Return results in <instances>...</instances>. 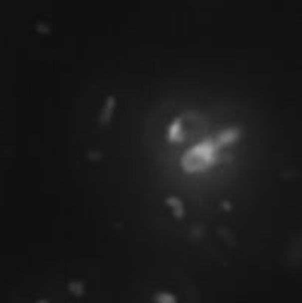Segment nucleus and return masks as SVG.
Instances as JSON below:
<instances>
[{"mask_svg":"<svg viewBox=\"0 0 302 303\" xmlns=\"http://www.w3.org/2000/svg\"><path fill=\"white\" fill-rule=\"evenodd\" d=\"M219 147L214 140H205L188 149L181 158V165L187 173H201L217 162Z\"/></svg>","mask_w":302,"mask_h":303,"instance_id":"1","label":"nucleus"},{"mask_svg":"<svg viewBox=\"0 0 302 303\" xmlns=\"http://www.w3.org/2000/svg\"><path fill=\"white\" fill-rule=\"evenodd\" d=\"M242 134L243 131L239 128V126H234V128H228L222 132L217 134L214 143L219 149H223V147H228V146H233L236 143H239V140L242 138Z\"/></svg>","mask_w":302,"mask_h":303,"instance_id":"2","label":"nucleus"},{"mask_svg":"<svg viewBox=\"0 0 302 303\" xmlns=\"http://www.w3.org/2000/svg\"><path fill=\"white\" fill-rule=\"evenodd\" d=\"M116 109H117V97L114 94H109L106 96L105 102H103V106L99 112V125L100 126H108L112 120V117H114L116 114Z\"/></svg>","mask_w":302,"mask_h":303,"instance_id":"3","label":"nucleus"},{"mask_svg":"<svg viewBox=\"0 0 302 303\" xmlns=\"http://www.w3.org/2000/svg\"><path fill=\"white\" fill-rule=\"evenodd\" d=\"M164 202L170 208L172 215L175 217V220H178V221L184 220V217H185V205L178 196H167Z\"/></svg>","mask_w":302,"mask_h":303,"instance_id":"4","label":"nucleus"},{"mask_svg":"<svg viewBox=\"0 0 302 303\" xmlns=\"http://www.w3.org/2000/svg\"><path fill=\"white\" fill-rule=\"evenodd\" d=\"M167 140L170 143H181L184 140V129H182V117H176L169 129H167Z\"/></svg>","mask_w":302,"mask_h":303,"instance_id":"5","label":"nucleus"},{"mask_svg":"<svg viewBox=\"0 0 302 303\" xmlns=\"http://www.w3.org/2000/svg\"><path fill=\"white\" fill-rule=\"evenodd\" d=\"M67 290L70 294H73L74 297H82L87 291L85 288V284L79 279H71L67 282Z\"/></svg>","mask_w":302,"mask_h":303,"instance_id":"6","label":"nucleus"},{"mask_svg":"<svg viewBox=\"0 0 302 303\" xmlns=\"http://www.w3.org/2000/svg\"><path fill=\"white\" fill-rule=\"evenodd\" d=\"M154 302L155 303H178V299L172 293L161 291V293H155L154 294Z\"/></svg>","mask_w":302,"mask_h":303,"instance_id":"7","label":"nucleus"},{"mask_svg":"<svg viewBox=\"0 0 302 303\" xmlns=\"http://www.w3.org/2000/svg\"><path fill=\"white\" fill-rule=\"evenodd\" d=\"M35 30L40 35H50L52 33V26L46 21H38L35 24Z\"/></svg>","mask_w":302,"mask_h":303,"instance_id":"8","label":"nucleus"},{"mask_svg":"<svg viewBox=\"0 0 302 303\" xmlns=\"http://www.w3.org/2000/svg\"><path fill=\"white\" fill-rule=\"evenodd\" d=\"M88 159H91V161H99V159H100V153H99V152H96V150H91L90 153H88Z\"/></svg>","mask_w":302,"mask_h":303,"instance_id":"9","label":"nucleus"},{"mask_svg":"<svg viewBox=\"0 0 302 303\" xmlns=\"http://www.w3.org/2000/svg\"><path fill=\"white\" fill-rule=\"evenodd\" d=\"M220 206H222L226 212H230V211L233 209V205L230 203V200H223V202L220 203Z\"/></svg>","mask_w":302,"mask_h":303,"instance_id":"10","label":"nucleus"},{"mask_svg":"<svg viewBox=\"0 0 302 303\" xmlns=\"http://www.w3.org/2000/svg\"><path fill=\"white\" fill-rule=\"evenodd\" d=\"M36 303H49V302H47L46 299H40V300H38V302H36Z\"/></svg>","mask_w":302,"mask_h":303,"instance_id":"11","label":"nucleus"}]
</instances>
